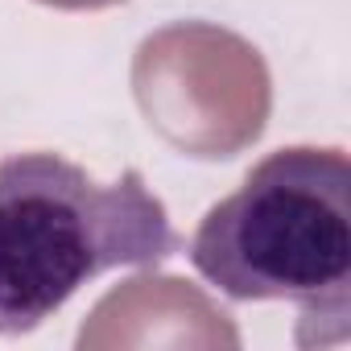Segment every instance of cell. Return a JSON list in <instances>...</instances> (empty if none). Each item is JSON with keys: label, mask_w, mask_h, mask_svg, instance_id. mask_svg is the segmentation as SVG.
<instances>
[{"label": "cell", "mask_w": 351, "mask_h": 351, "mask_svg": "<svg viewBox=\"0 0 351 351\" xmlns=\"http://www.w3.org/2000/svg\"><path fill=\"white\" fill-rule=\"evenodd\" d=\"M191 265L236 302H293L298 343H339L351 318V161L343 149L289 145L215 203Z\"/></svg>", "instance_id": "6da1fadb"}, {"label": "cell", "mask_w": 351, "mask_h": 351, "mask_svg": "<svg viewBox=\"0 0 351 351\" xmlns=\"http://www.w3.org/2000/svg\"><path fill=\"white\" fill-rule=\"evenodd\" d=\"M165 203L136 169L95 182L62 153L0 161V335H29L91 277L178 252Z\"/></svg>", "instance_id": "7a4b0ae2"}, {"label": "cell", "mask_w": 351, "mask_h": 351, "mask_svg": "<svg viewBox=\"0 0 351 351\" xmlns=\"http://www.w3.org/2000/svg\"><path fill=\"white\" fill-rule=\"evenodd\" d=\"M38 5L62 9V13H95V9H112V5H124V0H38Z\"/></svg>", "instance_id": "5b68a950"}, {"label": "cell", "mask_w": 351, "mask_h": 351, "mask_svg": "<svg viewBox=\"0 0 351 351\" xmlns=\"http://www.w3.org/2000/svg\"><path fill=\"white\" fill-rule=\"evenodd\" d=\"M165 343H203L240 347L232 318L195 285L178 277L141 273L112 289L79 330V347H165Z\"/></svg>", "instance_id": "277c9868"}, {"label": "cell", "mask_w": 351, "mask_h": 351, "mask_svg": "<svg viewBox=\"0 0 351 351\" xmlns=\"http://www.w3.org/2000/svg\"><path fill=\"white\" fill-rule=\"evenodd\" d=\"M132 95L149 128L203 161L261 141L273 83L261 50L211 21H173L132 54Z\"/></svg>", "instance_id": "3957f363"}]
</instances>
